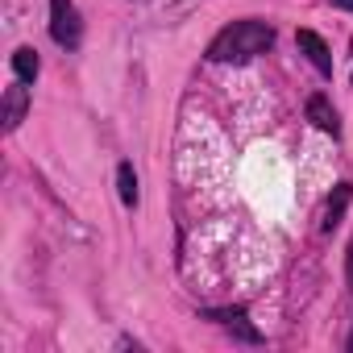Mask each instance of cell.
I'll return each instance as SVG.
<instances>
[{
  "mask_svg": "<svg viewBox=\"0 0 353 353\" xmlns=\"http://www.w3.org/2000/svg\"><path fill=\"white\" fill-rule=\"evenodd\" d=\"M270 46H274V30L266 21H233L212 38L208 59L212 63H250V59L266 54Z\"/></svg>",
  "mask_w": 353,
  "mask_h": 353,
  "instance_id": "6da1fadb",
  "label": "cell"
},
{
  "mask_svg": "<svg viewBox=\"0 0 353 353\" xmlns=\"http://www.w3.org/2000/svg\"><path fill=\"white\" fill-rule=\"evenodd\" d=\"M79 34H83V26H79V13L71 0H50V38L63 50H71V46H79Z\"/></svg>",
  "mask_w": 353,
  "mask_h": 353,
  "instance_id": "7a4b0ae2",
  "label": "cell"
},
{
  "mask_svg": "<svg viewBox=\"0 0 353 353\" xmlns=\"http://www.w3.org/2000/svg\"><path fill=\"white\" fill-rule=\"evenodd\" d=\"M295 42H299V50L307 54V63H312L324 79H332V54H328L324 38H320L316 30H299V34H295Z\"/></svg>",
  "mask_w": 353,
  "mask_h": 353,
  "instance_id": "3957f363",
  "label": "cell"
},
{
  "mask_svg": "<svg viewBox=\"0 0 353 353\" xmlns=\"http://www.w3.org/2000/svg\"><path fill=\"white\" fill-rule=\"evenodd\" d=\"M26 112H30V88L26 83H13V88H5V133H13L21 121H26Z\"/></svg>",
  "mask_w": 353,
  "mask_h": 353,
  "instance_id": "277c9868",
  "label": "cell"
},
{
  "mask_svg": "<svg viewBox=\"0 0 353 353\" xmlns=\"http://www.w3.org/2000/svg\"><path fill=\"white\" fill-rule=\"evenodd\" d=\"M307 121L320 129V133H332V137H341V121H336V108L328 104V96H307Z\"/></svg>",
  "mask_w": 353,
  "mask_h": 353,
  "instance_id": "5b68a950",
  "label": "cell"
},
{
  "mask_svg": "<svg viewBox=\"0 0 353 353\" xmlns=\"http://www.w3.org/2000/svg\"><path fill=\"white\" fill-rule=\"evenodd\" d=\"M349 200H353V183H336V188H332V196H328V204H324V221H320V229H324V233H332V229L341 225V216H345Z\"/></svg>",
  "mask_w": 353,
  "mask_h": 353,
  "instance_id": "8992f818",
  "label": "cell"
},
{
  "mask_svg": "<svg viewBox=\"0 0 353 353\" xmlns=\"http://www.w3.org/2000/svg\"><path fill=\"white\" fill-rule=\"evenodd\" d=\"M208 320H221L225 328H233V332H237L241 341H250V345H258V341H262V332L245 324V312H241V307H225V312H208Z\"/></svg>",
  "mask_w": 353,
  "mask_h": 353,
  "instance_id": "52a82bcc",
  "label": "cell"
},
{
  "mask_svg": "<svg viewBox=\"0 0 353 353\" xmlns=\"http://www.w3.org/2000/svg\"><path fill=\"white\" fill-rule=\"evenodd\" d=\"M13 71H17V79H21V83H34V79H38V71H42L38 50H34V46H17V50H13Z\"/></svg>",
  "mask_w": 353,
  "mask_h": 353,
  "instance_id": "ba28073f",
  "label": "cell"
},
{
  "mask_svg": "<svg viewBox=\"0 0 353 353\" xmlns=\"http://www.w3.org/2000/svg\"><path fill=\"white\" fill-rule=\"evenodd\" d=\"M117 192H121V204H125V208H133V204H137V174H133V166H129V162H121V166H117Z\"/></svg>",
  "mask_w": 353,
  "mask_h": 353,
  "instance_id": "9c48e42d",
  "label": "cell"
},
{
  "mask_svg": "<svg viewBox=\"0 0 353 353\" xmlns=\"http://www.w3.org/2000/svg\"><path fill=\"white\" fill-rule=\"evenodd\" d=\"M345 279H349V291H353V241H349V258H345Z\"/></svg>",
  "mask_w": 353,
  "mask_h": 353,
  "instance_id": "30bf717a",
  "label": "cell"
},
{
  "mask_svg": "<svg viewBox=\"0 0 353 353\" xmlns=\"http://www.w3.org/2000/svg\"><path fill=\"white\" fill-rule=\"evenodd\" d=\"M332 9H349L353 13V0H332Z\"/></svg>",
  "mask_w": 353,
  "mask_h": 353,
  "instance_id": "8fae6325",
  "label": "cell"
},
{
  "mask_svg": "<svg viewBox=\"0 0 353 353\" xmlns=\"http://www.w3.org/2000/svg\"><path fill=\"white\" fill-rule=\"evenodd\" d=\"M349 349H353V336H349Z\"/></svg>",
  "mask_w": 353,
  "mask_h": 353,
  "instance_id": "7c38bea8",
  "label": "cell"
}]
</instances>
